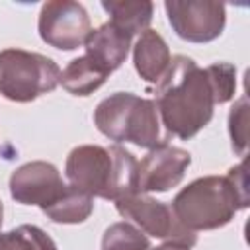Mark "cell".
Instances as JSON below:
<instances>
[{
    "instance_id": "6da1fadb",
    "label": "cell",
    "mask_w": 250,
    "mask_h": 250,
    "mask_svg": "<svg viewBox=\"0 0 250 250\" xmlns=\"http://www.w3.org/2000/svg\"><path fill=\"white\" fill-rule=\"evenodd\" d=\"M234 90L236 68L230 62L201 68L193 59L176 55L156 82L152 102L166 133L188 141L211 121L217 104L234 98Z\"/></svg>"
},
{
    "instance_id": "7a4b0ae2",
    "label": "cell",
    "mask_w": 250,
    "mask_h": 250,
    "mask_svg": "<svg viewBox=\"0 0 250 250\" xmlns=\"http://www.w3.org/2000/svg\"><path fill=\"white\" fill-rule=\"evenodd\" d=\"M248 203V178L242 160L225 176H203L189 182L176 193L170 207L188 230L197 232L229 225Z\"/></svg>"
},
{
    "instance_id": "3957f363",
    "label": "cell",
    "mask_w": 250,
    "mask_h": 250,
    "mask_svg": "<svg viewBox=\"0 0 250 250\" xmlns=\"http://www.w3.org/2000/svg\"><path fill=\"white\" fill-rule=\"evenodd\" d=\"M137 158L119 145H80L68 152L64 174L70 186L88 195L115 201L137 191Z\"/></svg>"
},
{
    "instance_id": "277c9868",
    "label": "cell",
    "mask_w": 250,
    "mask_h": 250,
    "mask_svg": "<svg viewBox=\"0 0 250 250\" xmlns=\"http://www.w3.org/2000/svg\"><path fill=\"white\" fill-rule=\"evenodd\" d=\"M94 125L115 143H133L143 148L166 145L154 102L131 92H115L102 100L94 109Z\"/></svg>"
},
{
    "instance_id": "5b68a950",
    "label": "cell",
    "mask_w": 250,
    "mask_h": 250,
    "mask_svg": "<svg viewBox=\"0 0 250 250\" xmlns=\"http://www.w3.org/2000/svg\"><path fill=\"white\" fill-rule=\"evenodd\" d=\"M59 64L33 51L4 49L0 51V94L18 104H27L59 86Z\"/></svg>"
},
{
    "instance_id": "8992f818",
    "label": "cell",
    "mask_w": 250,
    "mask_h": 250,
    "mask_svg": "<svg viewBox=\"0 0 250 250\" xmlns=\"http://www.w3.org/2000/svg\"><path fill=\"white\" fill-rule=\"evenodd\" d=\"M117 213L141 229L146 236L160 238L164 242H176L191 248L197 242V234L188 230L174 215L172 207L164 201H158L143 191H131L115 199Z\"/></svg>"
},
{
    "instance_id": "52a82bcc",
    "label": "cell",
    "mask_w": 250,
    "mask_h": 250,
    "mask_svg": "<svg viewBox=\"0 0 250 250\" xmlns=\"http://www.w3.org/2000/svg\"><path fill=\"white\" fill-rule=\"evenodd\" d=\"M37 29L47 45L59 51H74L84 45L92 31V23L82 4L72 0H51L41 6Z\"/></svg>"
},
{
    "instance_id": "ba28073f",
    "label": "cell",
    "mask_w": 250,
    "mask_h": 250,
    "mask_svg": "<svg viewBox=\"0 0 250 250\" xmlns=\"http://www.w3.org/2000/svg\"><path fill=\"white\" fill-rule=\"evenodd\" d=\"M164 10L176 35L189 43H209L225 29L227 10L221 2L166 0Z\"/></svg>"
},
{
    "instance_id": "9c48e42d",
    "label": "cell",
    "mask_w": 250,
    "mask_h": 250,
    "mask_svg": "<svg viewBox=\"0 0 250 250\" xmlns=\"http://www.w3.org/2000/svg\"><path fill=\"white\" fill-rule=\"evenodd\" d=\"M66 184L55 164L33 160L16 168L10 176V195L21 205H37L41 211L55 203Z\"/></svg>"
},
{
    "instance_id": "30bf717a",
    "label": "cell",
    "mask_w": 250,
    "mask_h": 250,
    "mask_svg": "<svg viewBox=\"0 0 250 250\" xmlns=\"http://www.w3.org/2000/svg\"><path fill=\"white\" fill-rule=\"evenodd\" d=\"M191 164V154L180 146L160 145L137 164V191L164 193L176 188Z\"/></svg>"
},
{
    "instance_id": "8fae6325",
    "label": "cell",
    "mask_w": 250,
    "mask_h": 250,
    "mask_svg": "<svg viewBox=\"0 0 250 250\" xmlns=\"http://www.w3.org/2000/svg\"><path fill=\"white\" fill-rule=\"evenodd\" d=\"M131 39L133 37L117 29L111 21H105L100 27L92 29L90 35L86 37L84 55H88L94 62H98L104 70L111 74L125 62L131 49Z\"/></svg>"
},
{
    "instance_id": "7c38bea8",
    "label": "cell",
    "mask_w": 250,
    "mask_h": 250,
    "mask_svg": "<svg viewBox=\"0 0 250 250\" xmlns=\"http://www.w3.org/2000/svg\"><path fill=\"white\" fill-rule=\"evenodd\" d=\"M170 61L172 55L168 43L158 31L146 29L139 35L133 47V62H135V70L145 82L156 84L164 76Z\"/></svg>"
},
{
    "instance_id": "4fadbf2b",
    "label": "cell",
    "mask_w": 250,
    "mask_h": 250,
    "mask_svg": "<svg viewBox=\"0 0 250 250\" xmlns=\"http://www.w3.org/2000/svg\"><path fill=\"white\" fill-rule=\"evenodd\" d=\"M109 78V72L94 62L88 55L72 59L64 70H61L59 84L72 96H90Z\"/></svg>"
},
{
    "instance_id": "5bb4252c",
    "label": "cell",
    "mask_w": 250,
    "mask_h": 250,
    "mask_svg": "<svg viewBox=\"0 0 250 250\" xmlns=\"http://www.w3.org/2000/svg\"><path fill=\"white\" fill-rule=\"evenodd\" d=\"M102 8L109 14V21L129 37L146 31L154 16V4L148 0H141V2L104 0Z\"/></svg>"
},
{
    "instance_id": "9a60e30c",
    "label": "cell",
    "mask_w": 250,
    "mask_h": 250,
    "mask_svg": "<svg viewBox=\"0 0 250 250\" xmlns=\"http://www.w3.org/2000/svg\"><path fill=\"white\" fill-rule=\"evenodd\" d=\"M94 211V197L86 191L66 184V189L61 193V197L51 203L43 213L47 219L59 225H78L84 223Z\"/></svg>"
},
{
    "instance_id": "2e32d148",
    "label": "cell",
    "mask_w": 250,
    "mask_h": 250,
    "mask_svg": "<svg viewBox=\"0 0 250 250\" xmlns=\"http://www.w3.org/2000/svg\"><path fill=\"white\" fill-rule=\"evenodd\" d=\"M0 250H57L55 240L35 225H20L0 232Z\"/></svg>"
},
{
    "instance_id": "e0dca14e",
    "label": "cell",
    "mask_w": 250,
    "mask_h": 250,
    "mask_svg": "<svg viewBox=\"0 0 250 250\" xmlns=\"http://www.w3.org/2000/svg\"><path fill=\"white\" fill-rule=\"evenodd\" d=\"M102 250H150V238L133 223L119 221L105 229Z\"/></svg>"
},
{
    "instance_id": "ac0fdd59",
    "label": "cell",
    "mask_w": 250,
    "mask_h": 250,
    "mask_svg": "<svg viewBox=\"0 0 250 250\" xmlns=\"http://www.w3.org/2000/svg\"><path fill=\"white\" fill-rule=\"evenodd\" d=\"M248 98L242 96L234 105L230 107L229 113V133H230V143L232 150L238 156L246 154V141H248Z\"/></svg>"
},
{
    "instance_id": "d6986e66",
    "label": "cell",
    "mask_w": 250,
    "mask_h": 250,
    "mask_svg": "<svg viewBox=\"0 0 250 250\" xmlns=\"http://www.w3.org/2000/svg\"><path fill=\"white\" fill-rule=\"evenodd\" d=\"M150 250H191V248H188L184 244H176V242H164V244H160L156 248H150Z\"/></svg>"
},
{
    "instance_id": "ffe728a7",
    "label": "cell",
    "mask_w": 250,
    "mask_h": 250,
    "mask_svg": "<svg viewBox=\"0 0 250 250\" xmlns=\"http://www.w3.org/2000/svg\"><path fill=\"white\" fill-rule=\"evenodd\" d=\"M2 219H4V205H2V199H0V227H2Z\"/></svg>"
}]
</instances>
